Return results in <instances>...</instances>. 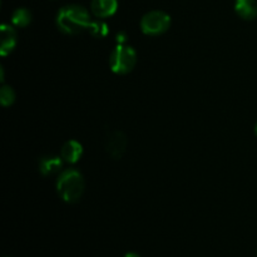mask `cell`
I'll list each match as a JSON object with an SVG mask.
<instances>
[{
	"instance_id": "7c38bea8",
	"label": "cell",
	"mask_w": 257,
	"mask_h": 257,
	"mask_svg": "<svg viewBox=\"0 0 257 257\" xmlns=\"http://www.w3.org/2000/svg\"><path fill=\"white\" fill-rule=\"evenodd\" d=\"M88 32L93 35L94 38H104L108 34V25L102 20H95V22L90 23Z\"/></svg>"
},
{
	"instance_id": "3957f363",
	"label": "cell",
	"mask_w": 257,
	"mask_h": 257,
	"mask_svg": "<svg viewBox=\"0 0 257 257\" xmlns=\"http://www.w3.org/2000/svg\"><path fill=\"white\" fill-rule=\"evenodd\" d=\"M136 63H137V54L132 47L120 44L110 53L109 67L117 74H127L132 72Z\"/></svg>"
},
{
	"instance_id": "6da1fadb",
	"label": "cell",
	"mask_w": 257,
	"mask_h": 257,
	"mask_svg": "<svg viewBox=\"0 0 257 257\" xmlns=\"http://www.w3.org/2000/svg\"><path fill=\"white\" fill-rule=\"evenodd\" d=\"M90 23V15L82 5L72 4L62 8L57 15V25L59 30L65 34L75 35L88 30Z\"/></svg>"
},
{
	"instance_id": "5bb4252c",
	"label": "cell",
	"mask_w": 257,
	"mask_h": 257,
	"mask_svg": "<svg viewBox=\"0 0 257 257\" xmlns=\"http://www.w3.org/2000/svg\"><path fill=\"white\" fill-rule=\"evenodd\" d=\"M124 257H141V256L136 252H128V253H125Z\"/></svg>"
},
{
	"instance_id": "5b68a950",
	"label": "cell",
	"mask_w": 257,
	"mask_h": 257,
	"mask_svg": "<svg viewBox=\"0 0 257 257\" xmlns=\"http://www.w3.org/2000/svg\"><path fill=\"white\" fill-rule=\"evenodd\" d=\"M105 150L113 160H120L127 150V137L120 131H113L105 141Z\"/></svg>"
},
{
	"instance_id": "277c9868",
	"label": "cell",
	"mask_w": 257,
	"mask_h": 257,
	"mask_svg": "<svg viewBox=\"0 0 257 257\" xmlns=\"http://www.w3.org/2000/svg\"><path fill=\"white\" fill-rule=\"evenodd\" d=\"M171 25V17L162 10H152L147 13L141 20V29L145 34L161 35L167 32Z\"/></svg>"
},
{
	"instance_id": "8992f818",
	"label": "cell",
	"mask_w": 257,
	"mask_h": 257,
	"mask_svg": "<svg viewBox=\"0 0 257 257\" xmlns=\"http://www.w3.org/2000/svg\"><path fill=\"white\" fill-rule=\"evenodd\" d=\"M63 162H64L63 158L58 157V156H43V157L39 158L38 167H39L40 173L45 176V177H48V176H53L55 173L60 172L63 167Z\"/></svg>"
},
{
	"instance_id": "9a60e30c",
	"label": "cell",
	"mask_w": 257,
	"mask_h": 257,
	"mask_svg": "<svg viewBox=\"0 0 257 257\" xmlns=\"http://www.w3.org/2000/svg\"><path fill=\"white\" fill-rule=\"evenodd\" d=\"M255 133H256V136H257V123H256V125H255Z\"/></svg>"
},
{
	"instance_id": "52a82bcc",
	"label": "cell",
	"mask_w": 257,
	"mask_h": 257,
	"mask_svg": "<svg viewBox=\"0 0 257 257\" xmlns=\"http://www.w3.org/2000/svg\"><path fill=\"white\" fill-rule=\"evenodd\" d=\"M83 155V147L78 141L70 140L63 145L60 150V157L67 163H75L80 160Z\"/></svg>"
},
{
	"instance_id": "7a4b0ae2",
	"label": "cell",
	"mask_w": 257,
	"mask_h": 257,
	"mask_svg": "<svg viewBox=\"0 0 257 257\" xmlns=\"http://www.w3.org/2000/svg\"><path fill=\"white\" fill-rule=\"evenodd\" d=\"M85 182L83 175L75 168H68L59 175L57 180V191L63 201L75 203L84 193Z\"/></svg>"
},
{
	"instance_id": "9c48e42d",
	"label": "cell",
	"mask_w": 257,
	"mask_h": 257,
	"mask_svg": "<svg viewBox=\"0 0 257 257\" xmlns=\"http://www.w3.org/2000/svg\"><path fill=\"white\" fill-rule=\"evenodd\" d=\"M17 45V32L12 25H2V45H0V54L2 57H7L13 52Z\"/></svg>"
},
{
	"instance_id": "4fadbf2b",
	"label": "cell",
	"mask_w": 257,
	"mask_h": 257,
	"mask_svg": "<svg viewBox=\"0 0 257 257\" xmlns=\"http://www.w3.org/2000/svg\"><path fill=\"white\" fill-rule=\"evenodd\" d=\"M0 102L4 107H9L15 102V92L10 85H3L0 89Z\"/></svg>"
},
{
	"instance_id": "8fae6325",
	"label": "cell",
	"mask_w": 257,
	"mask_h": 257,
	"mask_svg": "<svg viewBox=\"0 0 257 257\" xmlns=\"http://www.w3.org/2000/svg\"><path fill=\"white\" fill-rule=\"evenodd\" d=\"M12 22L15 27L19 28H24L27 25H29V23L32 22V14L28 9L25 8H19L14 12L12 17Z\"/></svg>"
},
{
	"instance_id": "30bf717a",
	"label": "cell",
	"mask_w": 257,
	"mask_h": 257,
	"mask_svg": "<svg viewBox=\"0 0 257 257\" xmlns=\"http://www.w3.org/2000/svg\"><path fill=\"white\" fill-rule=\"evenodd\" d=\"M235 10L238 17L245 20H252L257 17L256 0H236Z\"/></svg>"
},
{
	"instance_id": "ba28073f",
	"label": "cell",
	"mask_w": 257,
	"mask_h": 257,
	"mask_svg": "<svg viewBox=\"0 0 257 257\" xmlns=\"http://www.w3.org/2000/svg\"><path fill=\"white\" fill-rule=\"evenodd\" d=\"M117 0H92L90 10L99 19L112 17L117 12Z\"/></svg>"
}]
</instances>
